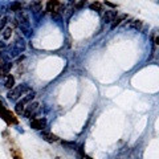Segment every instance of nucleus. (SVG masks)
<instances>
[{"label":"nucleus","mask_w":159,"mask_h":159,"mask_svg":"<svg viewBox=\"0 0 159 159\" xmlns=\"http://www.w3.org/2000/svg\"><path fill=\"white\" fill-rule=\"evenodd\" d=\"M29 88L25 86V85H20V86L15 88V89H12L9 93H8V98L11 99V101H16L19 97H21V94L24 92H29Z\"/></svg>","instance_id":"1"},{"label":"nucleus","mask_w":159,"mask_h":159,"mask_svg":"<svg viewBox=\"0 0 159 159\" xmlns=\"http://www.w3.org/2000/svg\"><path fill=\"white\" fill-rule=\"evenodd\" d=\"M39 102H31L29 105H28V106H25V109H24V113H23V114H24V117L25 118H31L32 117V115H35L36 114V112H37L39 110Z\"/></svg>","instance_id":"2"},{"label":"nucleus","mask_w":159,"mask_h":159,"mask_svg":"<svg viewBox=\"0 0 159 159\" xmlns=\"http://www.w3.org/2000/svg\"><path fill=\"white\" fill-rule=\"evenodd\" d=\"M47 126V119L45 118H36L31 122V127L35 130H42Z\"/></svg>","instance_id":"3"},{"label":"nucleus","mask_w":159,"mask_h":159,"mask_svg":"<svg viewBox=\"0 0 159 159\" xmlns=\"http://www.w3.org/2000/svg\"><path fill=\"white\" fill-rule=\"evenodd\" d=\"M0 117H3V119H4L7 123H18V118L15 117V114H13L12 112H9V110H7V109L3 112V114L0 115Z\"/></svg>","instance_id":"4"},{"label":"nucleus","mask_w":159,"mask_h":159,"mask_svg":"<svg viewBox=\"0 0 159 159\" xmlns=\"http://www.w3.org/2000/svg\"><path fill=\"white\" fill-rule=\"evenodd\" d=\"M41 138L44 139V141L49 142V143H53V142H57L58 141L57 135L53 134V133H48V131H42L41 133Z\"/></svg>","instance_id":"5"},{"label":"nucleus","mask_w":159,"mask_h":159,"mask_svg":"<svg viewBox=\"0 0 159 159\" xmlns=\"http://www.w3.org/2000/svg\"><path fill=\"white\" fill-rule=\"evenodd\" d=\"M11 68H12V64L8 62V64H4L3 66H0V78L8 77V73H9Z\"/></svg>","instance_id":"6"},{"label":"nucleus","mask_w":159,"mask_h":159,"mask_svg":"<svg viewBox=\"0 0 159 159\" xmlns=\"http://www.w3.org/2000/svg\"><path fill=\"white\" fill-rule=\"evenodd\" d=\"M127 18V15H118V16H115L114 19H113V21H112V29H114V28H117L119 24H121L122 21H123L125 19Z\"/></svg>","instance_id":"7"},{"label":"nucleus","mask_w":159,"mask_h":159,"mask_svg":"<svg viewBox=\"0 0 159 159\" xmlns=\"http://www.w3.org/2000/svg\"><path fill=\"white\" fill-rule=\"evenodd\" d=\"M117 16V12L115 11H106V13L104 15V21L105 23H110L113 21V19Z\"/></svg>","instance_id":"8"},{"label":"nucleus","mask_w":159,"mask_h":159,"mask_svg":"<svg viewBox=\"0 0 159 159\" xmlns=\"http://www.w3.org/2000/svg\"><path fill=\"white\" fill-rule=\"evenodd\" d=\"M13 86H15V77L13 76H8L7 80H5V88L12 89Z\"/></svg>","instance_id":"9"},{"label":"nucleus","mask_w":159,"mask_h":159,"mask_svg":"<svg viewBox=\"0 0 159 159\" xmlns=\"http://www.w3.org/2000/svg\"><path fill=\"white\" fill-rule=\"evenodd\" d=\"M11 155L13 157V159H23V154H21V151H20L19 149H16V147L11 149Z\"/></svg>","instance_id":"10"},{"label":"nucleus","mask_w":159,"mask_h":159,"mask_svg":"<svg viewBox=\"0 0 159 159\" xmlns=\"http://www.w3.org/2000/svg\"><path fill=\"white\" fill-rule=\"evenodd\" d=\"M21 8H23V4L20 1H16L9 5V11H12V12H19V11H21Z\"/></svg>","instance_id":"11"},{"label":"nucleus","mask_w":159,"mask_h":159,"mask_svg":"<svg viewBox=\"0 0 159 159\" xmlns=\"http://www.w3.org/2000/svg\"><path fill=\"white\" fill-rule=\"evenodd\" d=\"M12 36V28L11 27H8V28H5L4 29V32H3V39L4 40H8Z\"/></svg>","instance_id":"12"},{"label":"nucleus","mask_w":159,"mask_h":159,"mask_svg":"<svg viewBox=\"0 0 159 159\" xmlns=\"http://www.w3.org/2000/svg\"><path fill=\"white\" fill-rule=\"evenodd\" d=\"M90 9H93V11H102V4L99 1H94V3H92L90 4Z\"/></svg>","instance_id":"13"},{"label":"nucleus","mask_w":159,"mask_h":159,"mask_svg":"<svg viewBox=\"0 0 159 159\" xmlns=\"http://www.w3.org/2000/svg\"><path fill=\"white\" fill-rule=\"evenodd\" d=\"M16 113H18V114H21V113H24V109H25V105L24 104H21V102H18V104H16Z\"/></svg>","instance_id":"14"},{"label":"nucleus","mask_w":159,"mask_h":159,"mask_svg":"<svg viewBox=\"0 0 159 159\" xmlns=\"http://www.w3.org/2000/svg\"><path fill=\"white\" fill-rule=\"evenodd\" d=\"M61 144H62V146L69 147V149H74V147H76V143H74V142H66V141H62V142H61Z\"/></svg>","instance_id":"15"},{"label":"nucleus","mask_w":159,"mask_h":159,"mask_svg":"<svg viewBox=\"0 0 159 159\" xmlns=\"http://www.w3.org/2000/svg\"><path fill=\"white\" fill-rule=\"evenodd\" d=\"M85 4H86V0H81V1L77 3V4L74 5V8H76V9H80V8H82Z\"/></svg>","instance_id":"16"},{"label":"nucleus","mask_w":159,"mask_h":159,"mask_svg":"<svg viewBox=\"0 0 159 159\" xmlns=\"http://www.w3.org/2000/svg\"><path fill=\"white\" fill-rule=\"evenodd\" d=\"M78 154H80V158H84L85 157V152H84V149H82V146L78 147Z\"/></svg>","instance_id":"17"},{"label":"nucleus","mask_w":159,"mask_h":159,"mask_svg":"<svg viewBox=\"0 0 159 159\" xmlns=\"http://www.w3.org/2000/svg\"><path fill=\"white\" fill-rule=\"evenodd\" d=\"M5 24H7V18H4V19L1 20V24H0V31H1L3 28H4V25H5Z\"/></svg>","instance_id":"18"},{"label":"nucleus","mask_w":159,"mask_h":159,"mask_svg":"<svg viewBox=\"0 0 159 159\" xmlns=\"http://www.w3.org/2000/svg\"><path fill=\"white\" fill-rule=\"evenodd\" d=\"M4 110H5L4 105H3V102H1V101H0V115H1V114H3V112H4Z\"/></svg>","instance_id":"19"},{"label":"nucleus","mask_w":159,"mask_h":159,"mask_svg":"<svg viewBox=\"0 0 159 159\" xmlns=\"http://www.w3.org/2000/svg\"><path fill=\"white\" fill-rule=\"evenodd\" d=\"M105 4H106V5H109V7H113V8L115 7V4H113V3H110V1H105Z\"/></svg>","instance_id":"20"},{"label":"nucleus","mask_w":159,"mask_h":159,"mask_svg":"<svg viewBox=\"0 0 159 159\" xmlns=\"http://www.w3.org/2000/svg\"><path fill=\"white\" fill-rule=\"evenodd\" d=\"M82 159H93V158H90V157H88V155H85V157L82 158Z\"/></svg>","instance_id":"21"},{"label":"nucleus","mask_w":159,"mask_h":159,"mask_svg":"<svg viewBox=\"0 0 159 159\" xmlns=\"http://www.w3.org/2000/svg\"><path fill=\"white\" fill-rule=\"evenodd\" d=\"M56 159H60V158H56Z\"/></svg>","instance_id":"22"},{"label":"nucleus","mask_w":159,"mask_h":159,"mask_svg":"<svg viewBox=\"0 0 159 159\" xmlns=\"http://www.w3.org/2000/svg\"><path fill=\"white\" fill-rule=\"evenodd\" d=\"M0 16H1V15H0Z\"/></svg>","instance_id":"23"}]
</instances>
